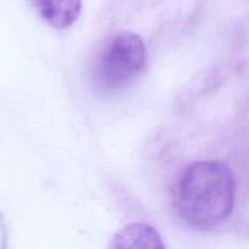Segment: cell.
<instances>
[{"label":"cell","mask_w":249,"mask_h":249,"mask_svg":"<svg viewBox=\"0 0 249 249\" xmlns=\"http://www.w3.org/2000/svg\"><path fill=\"white\" fill-rule=\"evenodd\" d=\"M160 233L150 225L134 223L126 225L123 230L113 236L108 248H138L160 249L164 248Z\"/></svg>","instance_id":"cell-4"},{"label":"cell","mask_w":249,"mask_h":249,"mask_svg":"<svg viewBox=\"0 0 249 249\" xmlns=\"http://www.w3.org/2000/svg\"><path fill=\"white\" fill-rule=\"evenodd\" d=\"M41 18L56 29H65L79 18L82 0H33Z\"/></svg>","instance_id":"cell-3"},{"label":"cell","mask_w":249,"mask_h":249,"mask_svg":"<svg viewBox=\"0 0 249 249\" xmlns=\"http://www.w3.org/2000/svg\"><path fill=\"white\" fill-rule=\"evenodd\" d=\"M146 63L147 50L142 39L133 32L117 33L106 41L95 61V83L105 92L118 91L143 72Z\"/></svg>","instance_id":"cell-2"},{"label":"cell","mask_w":249,"mask_h":249,"mask_svg":"<svg viewBox=\"0 0 249 249\" xmlns=\"http://www.w3.org/2000/svg\"><path fill=\"white\" fill-rule=\"evenodd\" d=\"M236 184L220 162H196L182 173L177 189V209L189 225L209 229L224 223L235 206Z\"/></svg>","instance_id":"cell-1"}]
</instances>
